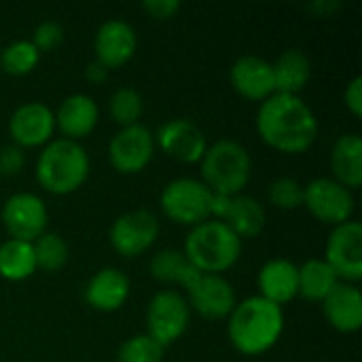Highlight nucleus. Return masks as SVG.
<instances>
[{
  "label": "nucleus",
  "mask_w": 362,
  "mask_h": 362,
  "mask_svg": "<svg viewBox=\"0 0 362 362\" xmlns=\"http://www.w3.org/2000/svg\"><path fill=\"white\" fill-rule=\"evenodd\" d=\"M98 121L100 108L95 100L87 93L68 95L55 112V129H59L62 138L74 142L87 138L95 129Z\"/></svg>",
  "instance_id": "18"
},
{
  "label": "nucleus",
  "mask_w": 362,
  "mask_h": 362,
  "mask_svg": "<svg viewBox=\"0 0 362 362\" xmlns=\"http://www.w3.org/2000/svg\"><path fill=\"white\" fill-rule=\"evenodd\" d=\"M202 182L212 193L229 197L242 195L252 176V157L235 140H218L210 144L199 161Z\"/></svg>",
  "instance_id": "5"
},
{
  "label": "nucleus",
  "mask_w": 362,
  "mask_h": 362,
  "mask_svg": "<svg viewBox=\"0 0 362 362\" xmlns=\"http://www.w3.org/2000/svg\"><path fill=\"white\" fill-rule=\"evenodd\" d=\"M165 348H161L155 339H151L146 333L134 335L125 339L117 352L119 362H163Z\"/></svg>",
  "instance_id": "31"
},
{
  "label": "nucleus",
  "mask_w": 362,
  "mask_h": 362,
  "mask_svg": "<svg viewBox=\"0 0 362 362\" xmlns=\"http://www.w3.org/2000/svg\"><path fill=\"white\" fill-rule=\"evenodd\" d=\"M151 276L157 282L163 284H178L182 288H187L195 278H197V269L187 261L182 250L176 248H163L157 255H153L151 259Z\"/></svg>",
  "instance_id": "25"
},
{
  "label": "nucleus",
  "mask_w": 362,
  "mask_h": 362,
  "mask_svg": "<svg viewBox=\"0 0 362 362\" xmlns=\"http://www.w3.org/2000/svg\"><path fill=\"white\" fill-rule=\"evenodd\" d=\"M142 8L153 19H172L180 11V2L178 0H146L142 2Z\"/></svg>",
  "instance_id": "35"
},
{
  "label": "nucleus",
  "mask_w": 362,
  "mask_h": 362,
  "mask_svg": "<svg viewBox=\"0 0 362 362\" xmlns=\"http://www.w3.org/2000/svg\"><path fill=\"white\" fill-rule=\"evenodd\" d=\"M108 68H104L100 62H91V64H87V68H85V81H89V83H93V85H102L106 78H108Z\"/></svg>",
  "instance_id": "38"
},
{
  "label": "nucleus",
  "mask_w": 362,
  "mask_h": 362,
  "mask_svg": "<svg viewBox=\"0 0 362 362\" xmlns=\"http://www.w3.org/2000/svg\"><path fill=\"white\" fill-rule=\"evenodd\" d=\"M38 53H47L57 49L64 42V28L57 21H42L34 28L32 40H30Z\"/></svg>",
  "instance_id": "33"
},
{
  "label": "nucleus",
  "mask_w": 362,
  "mask_h": 362,
  "mask_svg": "<svg viewBox=\"0 0 362 362\" xmlns=\"http://www.w3.org/2000/svg\"><path fill=\"white\" fill-rule=\"evenodd\" d=\"M129 278L117 267H104L91 276L85 286V301L91 310L110 314L125 305L129 299Z\"/></svg>",
  "instance_id": "19"
},
{
  "label": "nucleus",
  "mask_w": 362,
  "mask_h": 362,
  "mask_svg": "<svg viewBox=\"0 0 362 362\" xmlns=\"http://www.w3.org/2000/svg\"><path fill=\"white\" fill-rule=\"evenodd\" d=\"M40 53L30 40H15L0 51V68L11 76H25L38 66Z\"/></svg>",
  "instance_id": "29"
},
{
  "label": "nucleus",
  "mask_w": 362,
  "mask_h": 362,
  "mask_svg": "<svg viewBox=\"0 0 362 362\" xmlns=\"http://www.w3.org/2000/svg\"><path fill=\"white\" fill-rule=\"evenodd\" d=\"M327 322L337 333H356L362 327V293L356 284L339 282L320 303Z\"/></svg>",
  "instance_id": "20"
},
{
  "label": "nucleus",
  "mask_w": 362,
  "mask_h": 362,
  "mask_svg": "<svg viewBox=\"0 0 362 362\" xmlns=\"http://www.w3.org/2000/svg\"><path fill=\"white\" fill-rule=\"evenodd\" d=\"M325 261L335 272L339 282L356 284L362 278V225L348 221L333 227L327 246Z\"/></svg>",
  "instance_id": "10"
},
{
  "label": "nucleus",
  "mask_w": 362,
  "mask_h": 362,
  "mask_svg": "<svg viewBox=\"0 0 362 362\" xmlns=\"http://www.w3.org/2000/svg\"><path fill=\"white\" fill-rule=\"evenodd\" d=\"M2 225L11 240L34 242L49 225V210L45 202L34 193H15L2 206Z\"/></svg>",
  "instance_id": "12"
},
{
  "label": "nucleus",
  "mask_w": 362,
  "mask_h": 362,
  "mask_svg": "<svg viewBox=\"0 0 362 362\" xmlns=\"http://www.w3.org/2000/svg\"><path fill=\"white\" fill-rule=\"evenodd\" d=\"M310 13H314V15H318V17H327V15H333L335 11H339L341 8V4L337 2V0H316V2H312L310 6Z\"/></svg>",
  "instance_id": "39"
},
{
  "label": "nucleus",
  "mask_w": 362,
  "mask_h": 362,
  "mask_svg": "<svg viewBox=\"0 0 362 362\" xmlns=\"http://www.w3.org/2000/svg\"><path fill=\"white\" fill-rule=\"evenodd\" d=\"M36 274L34 250L30 242L6 240L0 244V278L6 282H21Z\"/></svg>",
  "instance_id": "27"
},
{
  "label": "nucleus",
  "mask_w": 362,
  "mask_h": 362,
  "mask_svg": "<svg viewBox=\"0 0 362 362\" xmlns=\"http://www.w3.org/2000/svg\"><path fill=\"white\" fill-rule=\"evenodd\" d=\"M155 148V134L146 125L138 123L121 127L112 136L108 144V159L119 174L134 176L146 170V165L153 161Z\"/></svg>",
  "instance_id": "11"
},
{
  "label": "nucleus",
  "mask_w": 362,
  "mask_h": 362,
  "mask_svg": "<svg viewBox=\"0 0 362 362\" xmlns=\"http://www.w3.org/2000/svg\"><path fill=\"white\" fill-rule=\"evenodd\" d=\"M223 223L244 242L257 238L265 229V208L259 199L250 195L231 197V206L223 218Z\"/></svg>",
  "instance_id": "24"
},
{
  "label": "nucleus",
  "mask_w": 362,
  "mask_h": 362,
  "mask_svg": "<svg viewBox=\"0 0 362 362\" xmlns=\"http://www.w3.org/2000/svg\"><path fill=\"white\" fill-rule=\"evenodd\" d=\"M229 81L235 93L250 102H265L276 93L274 68L259 55L238 57L229 70Z\"/></svg>",
  "instance_id": "17"
},
{
  "label": "nucleus",
  "mask_w": 362,
  "mask_h": 362,
  "mask_svg": "<svg viewBox=\"0 0 362 362\" xmlns=\"http://www.w3.org/2000/svg\"><path fill=\"white\" fill-rule=\"evenodd\" d=\"M344 102H346V108L352 112V117L361 119L362 117V76H354L346 91H344Z\"/></svg>",
  "instance_id": "36"
},
{
  "label": "nucleus",
  "mask_w": 362,
  "mask_h": 362,
  "mask_svg": "<svg viewBox=\"0 0 362 362\" xmlns=\"http://www.w3.org/2000/svg\"><path fill=\"white\" fill-rule=\"evenodd\" d=\"M23 163H25L23 148H19L15 144L0 146V176H4V178L17 176L21 172Z\"/></svg>",
  "instance_id": "34"
},
{
  "label": "nucleus",
  "mask_w": 362,
  "mask_h": 362,
  "mask_svg": "<svg viewBox=\"0 0 362 362\" xmlns=\"http://www.w3.org/2000/svg\"><path fill=\"white\" fill-rule=\"evenodd\" d=\"M257 286L259 297L282 308L299 297V265L288 259H272L261 267Z\"/></svg>",
  "instance_id": "21"
},
{
  "label": "nucleus",
  "mask_w": 362,
  "mask_h": 362,
  "mask_svg": "<svg viewBox=\"0 0 362 362\" xmlns=\"http://www.w3.org/2000/svg\"><path fill=\"white\" fill-rule=\"evenodd\" d=\"M108 108L115 123H119L121 127H129L140 123V117L144 112V100L140 91H136L134 87H119L110 95Z\"/></svg>",
  "instance_id": "30"
},
{
  "label": "nucleus",
  "mask_w": 362,
  "mask_h": 362,
  "mask_svg": "<svg viewBox=\"0 0 362 362\" xmlns=\"http://www.w3.org/2000/svg\"><path fill=\"white\" fill-rule=\"evenodd\" d=\"M159 238V218L151 210H129L115 218L108 240L117 255L136 259L153 248Z\"/></svg>",
  "instance_id": "9"
},
{
  "label": "nucleus",
  "mask_w": 362,
  "mask_h": 362,
  "mask_svg": "<svg viewBox=\"0 0 362 362\" xmlns=\"http://www.w3.org/2000/svg\"><path fill=\"white\" fill-rule=\"evenodd\" d=\"M303 208L322 225H344L352 221L354 195L335 178H314L303 187Z\"/></svg>",
  "instance_id": "8"
},
{
  "label": "nucleus",
  "mask_w": 362,
  "mask_h": 362,
  "mask_svg": "<svg viewBox=\"0 0 362 362\" xmlns=\"http://www.w3.org/2000/svg\"><path fill=\"white\" fill-rule=\"evenodd\" d=\"M89 172L91 163L87 151L78 142L66 138H53L45 144L34 168L36 182L51 195H70L78 191L87 182Z\"/></svg>",
  "instance_id": "3"
},
{
  "label": "nucleus",
  "mask_w": 362,
  "mask_h": 362,
  "mask_svg": "<svg viewBox=\"0 0 362 362\" xmlns=\"http://www.w3.org/2000/svg\"><path fill=\"white\" fill-rule=\"evenodd\" d=\"M337 284L339 278L325 259H312L299 267V297L305 301L322 303Z\"/></svg>",
  "instance_id": "26"
},
{
  "label": "nucleus",
  "mask_w": 362,
  "mask_h": 362,
  "mask_svg": "<svg viewBox=\"0 0 362 362\" xmlns=\"http://www.w3.org/2000/svg\"><path fill=\"white\" fill-rule=\"evenodd\" d=\"M191 308L178 291H159L153 295L146 308V335L161 348H168L182 339L189 331Z\"/></svg>",
  "instance_id": "7"
},
{
  "label": "nucleus",
  "mask_w": 362,
  "mask_h": 362,
  "mask_svg": "<svg viewBox=\"0 0 362 362\" xmlns=\"http://www.w3.org/2000/svg\"><path fill=\"white\" fill-rule=\"evenodd\" d=\"M227 320L229 341L244 356H261L269 352L284 333L282 308L259 295L240 301Z\"/></svg>",
  "instance_id": "2"
},
{
  "label": "nucleus",
  "mask_w": 362,
  "mask_h": 362,
  "mask_svg": "<svg viewBox=\"0 0 362 362\" xmlns=\"http://www.w3.org/2000/svg\"><path fill=\"white\" fill-rule=\"evenodd\" d=\"M185 293L189 308L206 320H225L238 305L231 282L214 274H197Z\"/></svg>",
  "instance_id": "13"
},
{
  "label": "nucleus",
  "mask_w": 362,
  "mask_h": 362,
  "mask_svg": "<svg viewBox=\"0 0 362 362\" xmlns=\"http://www.w3.org/2000/svg\"><path fill=\"white\" fill-rule=\"evenodd\" d=\"M333 178L350 191L362 185V140L358 134H344L331 151Z\"/></svg>",
  "instance_id": "22"
},
{
  "label": "nucleus",
  "mask_w": 362,
  "mask_h": 362,
  "mask_svg": "<svg viewBox=\"0 0 362 362\" xmlns=\"http://www.w3.org/2000/svg\"><path fill=\"white\" fill-rule=\"evenodd\" d=\"M155 146L180 163H199L208 140L206 134L189 119H170L155 134Z\"/></svg>",
  "instance_id": "15"
},
{
  "label": "nucleus",
  "mask_w": 362,
  "mask_h": 362,
  "mask_svg": "<svg viewBox=\"0 0 362 362\" xmlns=\"http://www.w3.org/2000/svg\"><path fill=\"white\" fill-rule=\"evenodd\" d=\"M276 93L299 95L312 78V62L299 49H286L272 64Z\"/></svg>",
  "instance_id": "23"
},
{
  "label": "nucleus",
  "mask_w": 362,
  "mask_h": 362,
  "mask_svg": "<svg viewBox=\"0 0 362 362\" xmlns=\"http://www.w3.org/2000/svg\"><path fill=\"white\" fill-rule=\"evenodd\" d=\"M136 47H138L136 30L123 19H108L95 32V40H93L95 62H100L108 70L125 66L134 57Z\"/></svg>",
  "instance_id": "16"
},
{
  "label": "nucleus",
  "mask_w": 362,
  "mask_h": 362,
  "mask_svg": "<svg viewBox=\"0 0 362 362\" xmlns=\"http://www.w3.org/2000/svg\"><path fill=\"white\" fill-rule=\"evenodd\" d=\"M210 195L212 191L195 178L170 180L159 197L161 212L176 225L195 227L210 218Z\"/></svg>",
  "instance_id": "6"
},
{
  "label": "nucleus",
  "mask_w": 362,
  "mask_h": 362,
  "mask_svg": "<svg viewBox=\"0 0 362 362\" xmlns=\"http://www.w3.org/2000/svg\"><path fill=\"white\" fill-rule=\"evenodd\" d=\"M318 119L299 95L274 93L261 102L257 112V134L261 140L284 155L310 151L318 138Z\"/></svg>",
  "instance_id": "1"
},
{
  "label": "nucleus",
  "mask_w": 362,
  "mask_h": 362,
  "mask_svg": "<svg viewBox=\"0 0 362 362\" xmlns=\"http://www.w3.org/2000/svg\"><path fill=\"white\" fill-rule=\"evenodd\" d=\"M231 206V197L223 193H212L210 195V218L212 221H223L227 210Z\"/></svg>",
  "instance_id": "37"
},
{
  "label": "nucleus",
  "mask_w": 362,
  "mask_h": 362,
  "mask_svg": "<svg viewBox=\"0 0 362 362\" xmlns=\"http://www.w3.org/2000/svg\"><path fill=\"white\" fill-rule=\"evenodd\" d=\"M32 250H34L36 269L47 272V274L64 269L70 257L66 240L59 233H51V231H45L38 240H34Z\"/></svg>",
  "instance_id": "28"
},
{
  "label": "nucleus",
  "mask_w": 362,
  "mask_h": 362,
  "mask_svg": "<svg viewBox=\"0 0 362 362\" xmlns=\"http://www.w3.org/2000/svg\"><path fill=\"white\" fill-rule=\"evenodd\" d=\"M269 202L280 210H297L303 206V185L295 178H278L269 185Z\"/></svg>",
  "instance_id": "32"
},
{
  "label": "nucleus",
  "mask_w": 362,
  "mask_h": 362,
  "mask_svg": "<svg viewBox=\"0 0 362 362\" xmlns=\"http://www.w3.org/2000/svg\"><path fill=\"white\" fill-rule=\"evenodd\" d=\"M182 252L199 274L223 276L240 261L242 240L223 221L208 218L191 227Z\"/></svg>",
  "instance_id": "4"
},
{
  "label": "nucleus",
  "mask_w": 362,
  "mask_h": 362,
  "mask_svg": "<svg viewBox=\"0 0 362 362\" xmlns=\"http://www.w3.org/2000/svg\"><path fill=\"white\" fill-rule=\"evenodd\" d=\"M8 134L13 144L23 151L45 146L55 134V112L42 102H25L13 110Z\"/></svg>",
  "instance_id": "14"
}]
</instances>
